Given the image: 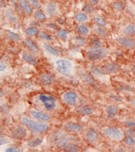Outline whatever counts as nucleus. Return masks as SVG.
Segmentation results:
<instances>
[{
	"mask_svg": "<svg viewBox=\"0 0 135 152\" xmlns=\"http://www.w3.org/2000/svg\"><path fill=\"white\" fill-rule=\"evenodd\" d=\"M58 147L66 152H79L80 148L77 145L69 141L68 138L64 137L60 142H58Z\"/></svg>",
	"mask_w": 135,
	"mask_h": 152,
	"instance_id": "obj_5",
	"label": "nucleus"
},
{
	"mask_svg": "<svg viewBox=\"0 0 135 152\" xmlns=\"http://www.w3.org/2000/svg\"><path fill=\"white\" fill-rule=\"evenodd\" d=\"M3 95H4V93L2 91V90H0V98H2Z\"/></svg>",
	"mask_w": 135,
	"mask_h": 152,
	"instance_id": "obj_50",
	"label": "nucleus"
},
{
	"mask_svg": "<svg viewBox=\"0 0 135 152\" xmlns=\"http://www.w3.org/2000/svg\"><path fill=\"white\" fill-rule=\"evenodd\" d=\"M84 152H89V151H84Z\"/></svg>",
	"mask_w": 135,
	"mask_h": 152,
	"instance_id": "obj_53",
	"label": "nucleus"
},
{
	"mask_svg": "<svg viewBox=\"0 0 135 152\" xmlns=\"http://www.w3.org/2000/svg\"><path fill=\"white\" fill-rule=\"evenodd\" d=\"M7 17L10 19L11 21H12V22H18L17 18L15 17V15H13V13L11 12V10L7 11Z\"/></svg>",
	"mask_w": 135,
	"mask_h": 152,
	"instance_id": "obj_41",
	"label": "nucleus"
},
{
	"mask_svg": "<svg viewBox=\"0 0 135 152\" xmlns=\"http://www.w3.org/2000/svg\"><path fill=\"white\" fill-rule=\"evenodd\" d=\"M75 20L79 23H84V22H86L87 20H89V17H88L86 13L83 12V11H81V12H78L75 15Z\"/></svg>",
	"mask_w": 135,
	"mask_h": 152,
	"instance_id": "obj_21",
	"label": "nucleus"
},
{
	"mask_svg": "<svg viewBox=\"0 0 135 152\" xmlns=\"http://www.w3.org/2000/svg\"><path fill=\"white\" fill-rule=\"evenodd\" d=\"M134 74H135V72H134Z\"/></svg>",
	"mask_w": 135,
	"mask_h": 152,
	"instance_id": "obj_54",
	"label": "nucleus"
},
{
	"mask_svg": "<svg viewBox=\"0 0 135 152\" xmlns=\"http://www.w3.org/2000/svg\"><path fill=\"white\" fill-rule=\"evenodd\" d=\"M44 48L45 50L48 53H50V55H53L55 56H60V52L58 50H56L54 46H52L50 44H47V43H45L44 44Z\"/></svg>",
	"mask_w": 135,
	"mask_h": 152,
	"instance_id": "obj_26",
	"label": "nucleus"
},
{
	"mask_svg": "<svg viewBox=\"0 0 135 152\" xmlns=\"http://www.w3.org/2000/svg\"><path fill=\"white\" fill-rule=\"evenodd\" d=\"M3 133V129H2L0 128V133Z\"/></svg>",
	"mask_w": 135,
	"mask_h": 152,
	"instance_id": "obj_51",
	"label": "nucleus"
},
{
	"mask_svg": "<svg viewBox=\"0 0 135 152\" xmlns=\"http://www.w3.org/2000/svg\"><path fill=\"white\" fill-rule=\"evenodd\" d=\"M115 152H127L124 149H118V150H116Z\"/></svg>",
	"mask_w": 135,
	"mask_h": 152,
	"instance_id": "obj_49",
	"label": "nucleus"
},
{
	"mask_svg": "<svg viewBox=\"0 0 135 152\" xmlns=\"http://www.w3.org/2000/svg\"><path fill=\"white\" fill-rule=\"evenodd\" d=\"M8 142V139L5 137H3V136H0V146L1 145H4L7 142Z\"/></svg>",
	"mask_w": 135,
	"mask_h": 152,
	"instance_id": "obj_45",
	"label": "nucleus"
},
{
	"mask_svg": "<svg viewBox=\"0 0 135 152\" xmlns=\"http://www.w3.org/2000/svg\"><path fill=\"white\" fill-rule=\"evenodd\" d=\"M117 42L120 46L127 49L135 48V41L129 37H120L117 39Z\"/></svg>",
	"mask_w": 135,
	"mask_h": 152,
	"instance_id": "obj_8",
	"label": "nucleus"
},
{
	"mask_svg": "<svg viewBox=\"0 0 135 152\" xmlns=\"http://www.w3.org/2000/svg\"><path fill=\"white\" fill-rule=\"evenodd\" d=\"M40 82L44 86H50L55 82V77L50 73H42L39 76Z\"/></svg>",
	"mask_w": 135,
	"mask_h": 152,
	"instance_id": "obj_9",
	"label": "nucleus"
},
{
	"mask_svg": "<svg viewBox=\"0 0 135 152\" xmlns=\"http://www.w3.org/2000/svg\"><path fill=\"white\" fill-rule=\"evenodd\" d=\"M16 152H20V151H19V150L17 149V151H16Z\"/></svg>",
	"mask_w": 135,
	"mask_h": 152,
	"instance_id": "obj_52",
	"label": "nucleus"
},
{
	"mask_svg": "<svg viewBox=\"0 0 135 152\" xmlns=\"http://www.w3.org/2000/svg\"><path fill=\"white\" fill-rule=\"evenodd\" d=\"M34 15L38 20H46V19L45 14L41 11H36L34 12Z\"/></svg>",
	"mask_w": 135,
	"mask_h": 152,
	"instance_id": "obj_36",
	"label": "nucleus"
},
{
	"mask_svg": "<svg viewBox=\"0 0 135 152\" xmlns=\"http://www.w3.org/2000/svg\"><path fill=\"white\" fill-rule=\"evenodd\" d=\"M103 133L105 135L115 140H120L124 137L123 133L121 132L120 129H116V128H107L103 130Z\"/></svg>",
	"mask_w": 135,
	"mask_h": 152,
	"instance_id": "obj_6",
	"label": "nucleus"
},
{
	"mask_svg": "<svg viewBox=\"0 0 135 152\" xmlns=\"http://www.w3.org/2000/svg\"><path fill=\"white\" fill-rule=\"evenodd\" d=\"M6 69L5 64L2 61H0V72H3Z\"/></svg>",
	"mask_w": 135,
	"mask_h": 152,
	"instance_id": "obj_46",
	"label": "nucleus"
},
{
	"mask_svg": "<svg viewBox=\"0 0 135 152\" xmlns=\"http://www.w3.org/2000/svg\"><path fill=\"white\" fill-rule=\"evenodd\" d=\"M90 45L93 48H98L102 46V42L98 37H94L90 40Z\"/></svg>",
	"mask_w": 135,
	"mask_h": 152,
	"instance_id": "obj_31",
	"label": "nucleus"
},
{
	"mask_svg": "<svg viewBox=\"0 0 135 152\" xmlns=\"http://www.w3.org/2000/svg\"><path fill=\"white\" fill-rule=\"evenodd\" d=\"M113 7L115 8L116 11H123L125 9V5L124 3H122V2H115L114 3H113Z\"/></svg>",
	"mask_w": 135,
	"mask_h": 152,
	"instance_id": "obj_33",
	"label": "nucleus"
},
{
	"mask_svg": "<svg viewBox=\"0 0 135 152\" xmlns=\"http://www.w3.org/2000/svg\"><path fill=\"white\" fill-rule=\"evenodd\" d=\"M31 115L33 116V117H34V118L38 119V120L42 121H48L50 119L49 115L46 114L44 112L37 111V110H33V111H31Z\"/></svg>",
	"mask_w": 135,
	"mask_h": 152,
	"instance_id": "obj_13",
	"label": "nucleus"
},
{
	"mask_svg": "<svg viewBox=\"0 0 135 152\" xmlns=\"http://www.w3.org/2000/svg\"><path fill=\"white\" fill-rule=\"evenodd\" d=\"M69 32L67 29H58L56 32V36L62 40H67L69 37Z\"/></svg>",
	"mask_w": 135,
	"mask_h": 152,
	"instance_id": "obj_27",
	"label": "nucleus"
},
{
	"mask_svg": "<svg viewBox=\"0 0 135 152\" xmlns=\"http://www.w3.org/2000/svg\"><path fill=\"white\" fill-rule=\"evenodd\" d=\"M106 113L109 119H112L118 114V107L115 105H109L106 108Z\"/></svg>",
	"mask_w": 135,
	"mask_h": 152,
	"instance_id": "obj_16",
	"label": "nucleus"
},
{
	"mask_svg": "<svg viewBox=\"0 0 135 152\" xmlns=\"http://www.w3.org/2000/svg\"><path fill=\"white\" fill-rule=\"evenodd\" d=\"M82 11L86 14H92L95 11V8H94L93 5H91V4H85L82 7Z\"/></svg>",
	"mask_w": 135,
	"mask_h": 152,
	"instance_id": "obj_32",
	"label": "nucleus"
},
{
	"mask_svg": "<svg viewBox=\"0 0 135 152\" xmlns=\"http://www.w3.org/2000/svg\"><path fill=\"white\" fill-rule=\"evenodd\" d=\"M89 1H90V4L93 6L97 5L99 3V0H89Z\"/></svg>",
	"mask_w": 135,
	"mask_h": 152,
	"instance_id": "obj_48",
	"label": "nucleus"
},
{
	"mask_svg": "<svg viewBox=\"0 0 135 152\" xmlns=\"http://www.w3.org/2000/svg\"><path fill=\"white\" fill-rule=\"evenodd\" d=\"M79 76L86 83H90V84H94L95 83V79H94L93 76L90 73H88V72H79Z\"/></svg>",
	"mask_w": 135,
	"mask_h": 152,
	"instance_id": "obj_18",
	"label": "nucleus"
},
{
	"mask_svg": "<svg viewBox=\"0 0 135 152\" xmlns=\"http://www.w3.org/2000/svg\"><path fill=\"white\" fill-rule=\"evenodd\" d=\"M76 112L79 113L80 115L83 116H90L91 114L94 113V109L90 106H86V105H81V106H77L76 108Z\"/></svg>",
	"mask_w": 135,
	"mask_h": 152,
	"instance_id": "obj_11",
	"label": "nucleus"
},
{
	"mask_svg": "<svg viewBox=\"0 0 135 152\" xmlns=\"http://www.w3.org/2000/svg\"><path fill=\"white\" fill-rule=\"evenodd\" d=\"M56 10H57V5L55 2H50L46 7V11H47L48 15L50 16H53L55 15Z\"/></svg>",
	"mask_w": 135,
	"mask_h": 152,
	"instance_id": "obj_25",
	"label": "nucleus"
},
{
	"mask_svg": "<svg viewBox=\"0 0 135 152\" xmlns=\"http://www.w3.org/2000/svg\"><path fill=\"white\" fill-rule=\"evenodd\" d=\"M72 42L76 46H83L86 43V39L82 36H75L72 39Z\"/></svg>",
	"mask_w": 135,
	"mask_h": 152,
	"instance_id": "obj_20",
	"label": "nucleus"
},
{
	"mask_svg": "<svg viewBox=\"0 0 135 152\" xmlns=\"http://www.w3.org/2000/svg\"><path fill=\"white\" fill-rule=\"evenodd\" d=\"M56 70L63 76H69L73 64L70 61L67 60H59L55 63Z\"/></svg>",
	"mask_w": 135,
	"mask_h": 152,
	"instance_id": "obj_3",
	"label": "nucleus"
},
{
	"mask_svg": "<svg viewBox=\"0 0 135 152\" xmlns=\"http://www.w3.org/2000/svg\"><path fill=\"white\" fill-rule=\"evenodd\" d=\"M125 133L128 134V136H135V129H129L125 130Z\"/></svg>",
	"mask_w": 135,
	"mask_h": 152,
	"instance_id": "obj_44",
	"label": "nucleus"
},
{
	"mask_svg": "<svg viewBox=\"0 0 135 152\" xmlns=\"http://www.w3.org/2000/svg\"><path fill=\"white\" fill-rule=\"evenodd\" d=\"M20 6L21 7V9L25 11V13L27 14H31L32 13V7L30 6V4L28 3V1L26 0H20Z\"/></svg>",
	"mask_w": 135,
	"mask_h": 152,
	"instance_id": "obj_19",
	"label": "nucleus"
},
{
	"mask_svg": "<svg viewBox=\"0 0 135 152\" xmlns=\"http://www.w3.org/2000/svg\"><path fill=\"white\" fill-rule=\"evenodd\" d=\"M124 142L128 146H135V138L132 136H127L125 137Z\"/></svg>",
	"mask_w": 135,
	"mask_h": 152,
	"instance_id": "obj_34",
	"label": "nucleus"
},
{
	"mask_svg": "<svg viewBox=\"0 0 135 152\" xmlns=\"http://www.w3.org/2000/svg\"><path fill=\"white\" fill-rule=\"evenodd\" d=\"M38 35L42 39H44V40L50 41L52 40V36L48 34V33H39Z\"/></svg>",
	"mask_w": 135,
	"mask_h": 152,
	"instance_id": "obj_40",
	"label": "nucleus"
},
{
	"mask_svg": "<svg viewBox=\"0 0 135 152\" xmlns=\"http://www.w3.org/2000/svg\"><path fill=\"white\" fill-rule=\"evenodd\" d=\"M85 137H86V139H87L89 142H95L99 139V133H98V132H97L96 130L91 129L88 130V131L86 132V133H85Z\"/></svg>",
	"mask_w": 135,
	"mask_h": 152,
	"instance_id": "obj_15",
	"label": "nucleus"
},
{
	"mask_svg": "<svg viewBox=\"0 0 135 152\" xmlns=\"http://www.w3.org/2000/svg\"><path fill=\"white\" fill-rule=\"evenodd\" d=\"M46 27H47V28H50V29H53V30L59 29V26L57 25L56 24H55V23H49V24L46 25Z\"/></svg>",
	"mask_w": 135,
	"mask_h": 152,
	"instance_id": "obj_43",
	"label": "nucleus"
},
{
	"mask_svg": "<svg viewBox=\"0 0 135 152\" xmlns=\"http://www.w3.org/2000/svg\"><path fill=\"white\" fill-rule=\"evenodd\" d=\"M123 33L125 35L134 36L135 35V25L134 24H130L123 29Z\"/></svg>",
	"mask_w": 135,
	"mask_h": 152,
	"instance_id": "obj_23",
	"label": "nucleus"
},
{
	"mask_svg": "<svg viewBox=\"0 0 135 152\" xmlns=\"http://www.w3.org/2000/svg\"><path fill=\"white\" fill-rule=\"evenodd\" d=\"M16 151H17V149L15 147H9L7 149L6 152H16Z\"/></svg>",
	"mask_w": 135,
	"mask_h": 152,
	"instance_id": "obj_47",
	"label": "nucleus"
},
{
	"mask_svg": "<svg viewBox=\"0 0 135 152\" xmlns=\"http://www.w3.org/2000/svg\"><path fill=\"white\" fill-rule=\"evenodd\" d=\"M39 100L42 102L45 109L47 111H51V110L55 109V106H56V100H55V98L51 95L41 94L39 95Z\"/></svg>",
	"mask_w": 135,
	"mask_h": 152,
	"instance_id": "obj_4",
	"label": "nucleus"
},
{
	"mask_svg": "<svg viewBox=\"0 0 135 152\" xmlns=\"http://www.w3.org/2000/svg\"><path fill=\"white\" fill-rule=\"evenodd\" d=\"M108 52L103 47H98V48H92L90 49L86 53L87 59L91 61H97L104 59L107 56Z\"/></svg>",
	"mask_w": 135,
	"mask_h": 152,
	"instance_id": "obj_2",
	"label": "nucleus"
},
{
	"mask_svg": "<svg viewBox=\"0 0 135 152\" xmlns=\"http://www.w3.org/2000/svg\"><path fill=\"white\" fill-rule=\"evenodd\" d=\"M95 32L100 37H108V33L107 31L104 29V27L103 26H99L97 25L95 27Z\"/></svg>",
	"mask_w": 135,
	"mask_h": 152,
	"instance_id": "obj_24",
	"label": "nucleus"
},
{
	"mask_svg": "<svg viewBox=\"0 0 135 152\" xmlns=\"http://www.w3.org/2000/svg\"><path fill=\"white\" fill-rule=\"evenodd\" d=\"M124 125L130 129H135V121H125L124 122Z\"/></svg>",
	"mask_w": 135,
	"mask_h": 152,
	"instance_id": "obj_42",
	"label": "nucleus"
},
{
	"mask_svg": "<svg viewBox=\"0 0 135 152\" xmlns=\"http://www.w3.org/2000/svg\"><path fill=\"white\" fill-rule=\"evenodd\" d=\"M25 33L29 36V37H34L37 34H38V29L37 27L30 26V27H28L25 29Z\"/></svg>",
	"mask_w": 135,
	"mask_h": 152,
	"instance_id": "obj_28",
	"label": "nucleus"
},
{
	"mask_svg": "<svg viewBox=\"0 0 135 152\" xmlns=\"http://www.w3.org/2000/svg\"><path fill=\"white\" fill-rule=\"evenodd\" d=\"M94 21L95 23L99 26H103V27H105L107 25V21L105 20V19L102 16L99 15H96L94 17Z\"/></svg>",
	"mask_w": 135,
	"mask_h": 152,
	"instance_id": "obj_30",
	"label": "nucleus"
},
{
	"mask_svg": "<svg viewBox=\"0 0 135 152\" xmlns=\"http://www.w3.org/2000/svg\"><path fill=\"white\" fill-rule=\"evenodd\" d=\"M64 128L71 132H81L83 129V126L77 123H67L64 125Z\"/></svg>",
	"mask_w": 135,
	"mask_h": 152,
	"instance_id": "obj_14",
	"label": "nucleus"
},
{
	"mask_svg": "<svg viewBox=\"0 0 135 152\" xmlns=\"http://www.w3.org/2000/svg\"><path fill=\"white\" fill-rule=\"evenodd\" d=\"M22 123L25 125L27 128H29L30 130L34 131L35 133H46L48 129H49V125L46 124H43V123H38L34 121L30 120L26 117H23L21 119Z\"/></svg>",
	"mask_w": 135,
	"mask_h": 152,
	"instance_id": "obj_1",
	"label": "nucleus"
},
{
	"mask_svg": "<svg viewBox=\"0 0 135 152\" xmlns=\"http://www.w3.org/2000/svg\"><path fill=\"white\" fill-rule=\"evenodd\" d=\"M11 136L15 139H22L26 136V130H25V128L21 126L15 127L12 130Z\"/></svg>",
	"mask_w": 135,
	"mask_h": 152,
	"instance_id": "obj_10",
	"label": "nucleus"
},
{
	"mask_svg": "<svg viewBox=\"0 0 135 152\" xmlns=\"http://www.w3.org/2000/svg\"><path fill=\"white\" fill-rule=\"evenodd\" d=\"M78 95L74 91H68L63 95V100L66 104L69 106H73L77 103Z\"/></svg>",
	"mask_w": 135,
	"mask_h": 152,
	"instance_id": "obj_7",
	"label": "nucleus"
},
{
	"mask_svg": "<svg viewBox=\"0 0 135 152\" xmlns=\"http://www.w3.org/2000/svg\"><path fill=\"white\" fill-rule=\"evenodd\" d=\"M42 142V140L40 139V138H37V139H34V140H32V141H30L28 142V147H36L37 146L40 145Z\"/></svg>",
	"mask_w": 135,
	"mask_h": 152,
	"instance_id": "obj_35",
	"label": "nucleus"
},
{
	"mask_svg": "<svg viewBox=\"0 0 135 152\" xmlns=\"http://www.w3.org/2000/svg\"><path fill=\"white\" fill-rule=\"evenodd\" d=\"M8 37L10 38L11 40H13L15 42H19L20 40V36L15 33H13V32H10V31L8 32Z\"/></svg>",
	"mask_w": 135,
	"mask_h": 152,
	"instance_id": "obj_38",
	"label": "nucleus"
},
{
	"mask_svg": "<svg viewBox=\"0 0 135 152\" xmlns=\"http://www.w3.org/2000/svg\"><path fill=\"white\" fill-rule=\"evenodd\" d=\"M91 70H92V72L95 73L96 76H103V75H104L105 73L103 72V69L102 68H97V67H95L93 66L92 68H91Z\"/></svg>",
	"mask_w": 135,
	"mask_h": 152,
	"instance_id": "obj_37",
	"label": "nucleus"
},
{
	"mask_svg": "<svg viewBox=\"0 0 135 152\" xmlns=\"http://www.w3.org/2000/svg\"><path fill=\"white\" fill-rule=\"evenodd\" d=\"M77 32L81 36H87L90 33V29L85 25H80L77 27Z\"/></svg>",
	"mask_w": 135,
	"mask_h": 152,
	"instance_id": "obj_29",
	"label": "nucleus"
},
{
	"mask_svg": "<svg viewBox=\"0 0 135 152\" xmlns=\"http://www.w3.org/2000/svg\"><path fill=\"white\" fill-rule=\"evenodd\" d=\"M28 3L34 8H38L40 7V3L38 0H28Z\"/></svg>",
	"mask_w": 135,
	"mask_h": 152,
	"instance_id": "obj_39",
	"label": "nucleus"
},
{
	"mask_svg": "<svg viewBox=\"0 0 135 152\" xmlns=\"http://www.w3.org/2000/svg\"><path fill=\"white\" fill-rule=\"evenodd\" d=\"M102 69L105 74H107V73H114V72L119 71L120 67L117 64L110 63V64H106L105 66L103 67Z\"/></svg>",
	"mask_w": 135,
	"mask_h": 152,
	"instance_id": "obj_12",
	"label": "nucleus"
},
{
	"mask_svg": "<svg viewBox=\"0 0 135 152\" xmlns=\"http://www.w3.org/2000/svg\"><path fill=\"white\" fill-rule=\"evenodd\" d=\"M23 59H24L28 64H30L31 65H34V66L38 65V60H37V59L34 58V56L27 54V53H24V54H23Z\"/></svg>",
	"mask_w": 135,
	"mask_h": 152,
	"instance_id": "obj_22",
	"label": "nucleus"
},
{
	"mask_svg": "<svg viewBox=\"0 0 135 152\" xmlns=\"http://www.w3.org/2000/svg\"><path fill=\"white\" fill-rule=\"evenodd\" d=\"M25 45L26 46V47H27L29 50H30V51H32V52H34V53L38 54V53L39 52V50H38V46H36L35 43H34L33 41L31 40L30 38H27V39H25Z\"/></svg>",
	"mask_w": 135,
	"mask_h": 152,
	"instance_id": "obj_17",
	"label": "nucleus"
}]
</instances>
